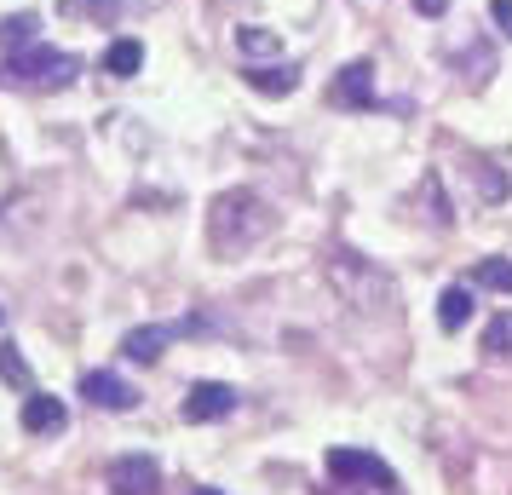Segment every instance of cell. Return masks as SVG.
Here are the masks:
<instances>
[{
    "instance_id": "obj_1",
    "label": "cell",
    "mask_w": 512,
    "mask_h": 495,
    "mask_svg": "<svg viewBox=\"0 0 512 495\" xmlns=\"http://www.w3.org/2000/svg\"><path fill=\"white\" fill-rule=\"evenodd\" d=\"M271 225H277V213L259 190H219L208 208V248L219 260H242L271 236Z\"/></svg>"
},
{
    "instance_id": "obj_2",
    "label": "cell",
    "mask_w": 512,
    "mask_h": 495,
    "mask_svg": "<svg viewBox=\"0 0 512 495\" xmlns=\"http://www.w3.org/2000/svg\"><path fill=\"white\" fill-rule=\"evenodd\" d=\"M317 495H403V484L374 449H328Z\"/></svg>"
},
{
    "instance_id": "obj_3",
    "label": "cell",
    "mask_w": 512,
    "mask_h": 495,
    "mask_svg": "<svg viewBox=\"0 0 512 495\" xmlns=\"http://www.w3.org/2000/svg\"><path fill=\"white\" fill-rule=\"evenodd\" d=\"M323 277H328V288L340 294V306H351V311H386L392 306V277L374 260L351 254V248H334V254H328Z\"/></svg>"
},
{
    "instance_id": "obj_4",
    "label": "cell",
    "mask_w": 512,
    "mask_h": 495,
    "mask_svg": "<svg viewBox=\"0 0 512 495\" xmlns=\"http://www.w3.org/2000/svg\"><path fill=\"white\" fill-rule=\"evenodd\" d=\"M81 75V58L58 47H24L0 58V87H24V93H58Z\"/></svg>"
},
{
    "instance_id": "obj_5",
    "label": "cell",
    "mask_w": 512,
    "mask_h": 495,
    "mask_svg": "<svg viewBox=\"0 0 512 495\" xmlns=\"http://www.w3.org/2000/svg\"><path fill=\"white\" fill-rule=\"evenodd\" d=\"M104 478H110V495H162V467L150 455H121Z\"/></svg>"
},
{
    "instance_id": "obj_6",
    "label": "cell",
    "mask_w": 512,
    "mask_h": 495,
    "mask_svg": "<svg viewBox=\"0 0 512 495\" xmlns=\"http://www.w3.org/2000/svg\"><path fill=\"white\" fill-rule=\"evenodd\" d=\"M225 415H236V386H225V380H196L190 398H185V421L208 426V421H225Z\"/></svg>"
},
{
    "instance_id": "obj_7",
    "label": "cell",
    "mask_w": 512,
    "mask_h": 495,
    "mask_svg": "<svg viewBox=\"0 0 512 495\" xmlns=\"http://www.w3.org/2000/svg\"><path fill=\"white\" fill-rule=\"evenodd\" d=\"M81 398L98 403V409H110V415H121V409H139V392H133L121 375H110V369H87V375H81Z\"/></svg>"
},
{
    "instance_id": "obj_8",
    "label": "cell",
    "mask_w": 512,
    "mask_h": 495,
    "mask_svg": "<svg viewBox=\"0 0 512 495\" xmlns=\"http://www.w3.org/2000/svg\"><path fill=\"white\" fill-rule=\"evenodd\" d=\"M334 104L340 110H374V64L369 58H357V64H346V70L334 75Z\"/></svg>"
},
{
    "instance_id": "obj_9",
    "label": "cell",
    "mask_w": 512,
    "mask_h": 495,
    "mask_svg": "<svg viewBox=\"0 0 512 495\" xmlns=\"http://www.w3.org/2000/svg\"><path fill=\"white\" fill-rule=\"evenodd\" d=\"M18 421H24L29 438H58V432L70 426V409L52 398V392H29V398H24V415H18Z\"/></svg>"
},
{
    "instance_id": "obj_10",
    "label": "cell",
    "mask_w": 512,
    "mask_h": 495,
    "mask_svg": "<svg viewBox=\"0 0 512 495\" xmlns=\"http://www.w3.org/2000/svg\"><path fill=\"white\" fill-rule=\"evenodd\" d=\"M58 12L75 18V24H93V29H116L121 18L139 12V0H58Z\"/></svg>"
},
{
    "instance_id": "obj_11",
    "label": "cell",
    "mask_w": 512,
    "mask_h": 495,
    "mask_svg": "<svg viewBox=\"0 0 512 495\" xmlns=\"http://www.w3.org/2000/svg\"><path fill=\"white\" fill-rule=\"evenodd\" d=\"M173 323H144V329H133L127 340H121V357H133V363H162V352L173 346Z\"/></svg>"
},
{
    "instance_id": "obj_12",
    "label": "cell",
    "mask_w": 512,
    "mask_h": 495,
    "mask_svg": "<svg viewBox=\"0 0 512 495\" xmlns=\"http://www.w3.org/2000/svg\"><path fill=\"white\" fill-rule=\"evenodd\" d=\"M248 87L265 98H288V93H300V70L294 64H254L248 70Z\"/></svg>"
},
{
    "instance_id": "obj_13",
    "label": "cell",
    "mask_w": 512,
    "mask_h": 495,
    "mask_svg": "<svg viewBox=\"0 0 512 495\" xmlns=\"http://www.w3.org/2000/svg\"><path fill=\"white\" fill-rule=\"evenodd\" d=\"M472 323V288H443L438 294V329L461 334Z\"/></svg>"
},
{
    "instance_id": "obj_14",
    "label": "cell",
    "mask_w": 512,
    "mask_h": 495,
    "mask_svg": "<svg viewBox=\"0 0 512 495\" xmlns=\"http://www.w3.org/2000/svg\"><path fill=\"white\" fill-rule=\"evenodd\" d=\"M104 70L116 75V81H127V75L144 70V41H133V35H121V41H110V52H104Z\"/></svg>"
},
{
    "instance_id": "obj_15",
    "label": "cell",
    "mask_w": 512,
    "mask_h": 495,
    "mask_svg": "<svg viewBox=\"0 0 512 495\" xmlns=\"http://www.w3.org/2000/svg\"><path fill=\"white\" fill-rule=\"evenodd\" d=\"M236 52H242V58H277L282 35L277 29H265V24H242L236 29Z\"/></svg>"
},
{
    "instance_id": "obj_16",
    "label": "cell",
    "mask_w": 512,
    "mask_h": 495,
    "mask_svg": "<svg viewBox=\"0 0 512 495\" xmlns=\"http://www.w3.org/2000/svg\"><path fill=\"white\" fill-rule=\"evenodd\" d=\"M484 357H512V311H501L495 323L484 329V346H478Z\"/></svg>"
},
{
    "instance_id": "obj_17",
    "label": "cell",
    "mask_w": 512,
    "mask_h": 495,
    "mask_svg": "<svg viewBox=\"0 0 512 495\" xmlns=\"http://www.w3.org/2000/svg\"><path fill=\"white\" fill-rule=\"evenodd\" d=\"M29 35H35V18H0V52H24L29 47Z\"/></svg>"
},
{
    "instance_id": "obj_18",
    "label": "cell",
    "mask_w": 512,
    "mask_h": 495,
    "mask_svg": "<svg viewBox=\"0 0 512 495\" xmlns=\"http://www.w3.org/2000/svg\"><path fill=\"white\" fill-rule=\"evenodd\" d=\"M478 283L484 288H495V294H512V260H478Z\"/></svg>"
},
{
    "instance_id": "obj_19",
    "label": "cell",
    "mask_w": 512,
    "mask_h": 495,
    "mask_svg": "<svg viewBox=\"0 0 512 495\" xmlns=\"http://www.w3.org/2000/svg\"><path fill=\"white\" fill-rule=\"evenodd\" d=\"M0 380L29 386V369H24V357H18V346H12V340H0Z\"/></svg>"
},
{
    "instance_id": "obj_20",
    "label": "cell",
    "mask_w": 512,
    "mask_h": 495,
    "mask_svg": "<svg viewBox=\"0 0 512 495\" xmlns=\"http://www.w3.org/2000/svg\"><path fill=\"white\" fill-rule=\"evenodd\" d=\"M489 18H495V29L512 41V0H489Z\"/></svg>"
},
{
    "instance_id": "obj_21",
    "label": "cell",
    "mask_w": 512,
    "mask_h": 495,
    "mask_svg": "<svg viewBox=\"0 0 512 495\" xmlns=\"http://www.w3.org/2000/svg\"><path fill=\"white\" fill-rule=\"evenodd\" d=\"M443 6H449V0H415V12H420V18H438Z\"/></svg>"
},
{
    "instance_id": "obj_22",
    "label": "cell",
    "mask_w": 512,
    "mask_h": 495,
    "mask_svg": "<svg viewBox=\"0 0 512 495\" xmlns=\"http://www.w3.org/2000/svg\"><path fill=\"white\" fill-rule=\"evenodd\" d=\"M190 495H219V490H208V484H196V490H190Z\"/></svg>"
},
{
    "instance_id": "obj_23",
    "label": "cell",
    "mask_w": 512,
    "mask_h": 495,
    "mask_svg": "<svg viewBox=\"0 0 512 495\" xmlns=\"http://www.w3.org/2000/svg\"><path fill=\"white\" fill-rule=\"evenodd\" d=\"M0 323H6V311H0Z\"/></svg>"
}]
</instances>
